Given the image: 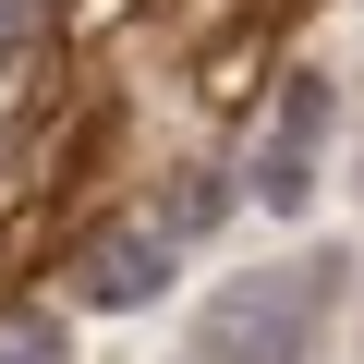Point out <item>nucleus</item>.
Segmentation results:
<instances>
[{
  "instance_id": "f257e3e1",
  "label": "nucleus",
  "mask_w": 364,
  "mask_h": 364,
  "mask_svg": "<svg viewBox=\"0 0 364 364\" xmlns=\"http://www.w3.org/2000/svg\"><path fill=\"white\" fill-rule=\"evenodd\" d=\"M328 291H340V267H255V279H231V291L207 304L195 352H207V364H304Z\"/></svg>"
},
{
  "instance_id": "f03ea898",
  "label": "nucleus",
  "mask_w": 364,
  "mask_h": 364,
  "mask_svg": "<svg viewBox=\"0 0 364 364\" xmlns=\"http://www.w3.org/2000/svg\"><path fill=\"white\" fill-rule=\"evenodd\" d=\"M158 279H170V243H134V231H109V243L85 255V291H97V304H146Z\"/></svg>"
},
{
  "instance_id": "7ed1b4c3",
  "label": "nucleus",
  "mask_w": 364,
  "mask_h": 364,
  "mask_svg": "<svg viewBox=\"0 0 364 364\" xmlns=\"http://www.w3.org/2000/svg\"><path fill=\"white\" fill-rule=\"evenodd\" d=\"M0 364H73V340L49 316H0Z\"/></svg>"
},
{
  "instance_id": "20e7f679",
  "label": "nucleus",
  "mask_w": 364,
  "mask_h": 364,
  "mask_svg": "<svg viewBox=\"0 0 364 364\" xmlns=\"http://www.w3.org/2000/svg\"><path fill=\"white\" fill-rule=\"evenodd\" d=\"M25 25H37V13H25V0H0V61H13V49H25Z\"/></svg>"
}]
</instances>
